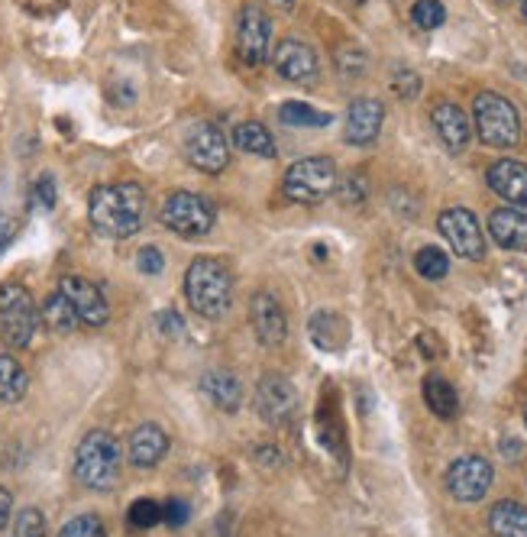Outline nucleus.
Instances as JSON below:
<instances>
[{
	"label": "nucleus",
	"mask_w": 527,
	"mask_h": 537,
	"mask_svg": "<svg viewBox=\"0 0 527 537\" xmlns=\"http://www.w3.org/2000/svg\"><path fill=\"white\" fill-rule=\"evenodd\" d=\"M88 217L101 237L127 240L146 224V191L133 182L94 188L88 201Z\"/></svg>",
	"instance_id": "f257e3e1"
},
{
	"label": "nucleus",
	"mask_w": 527,
	"mask_h": 537,
	"mask_svg": "<svg viewBox=\"0 0 527 537\" xmlns=\"http://www.w3.org/2000/svg\"><path fill=\"white\" fill-rule=\"evenodd\" d=\"M185 295L194 314L220 321L233 305V275L214 256H198L185 272Z\"/></svg>",
	"instance_id": "f03ea898"
},
{
	"label": "nucleus",
	"mask_w": 527,
	"mask_h": 537,
	"mask_svg": "<svg viewBox=\"0 0 527 537\" xmlns=\"http://www.w3.org/2000/svg\"><path fill=\"white\" fill-rule=\"evenodd\" d=\"M75 476L81 486L107 492L120 479V444L107 431H88L75 450Z\"/></svg>",
	"instance_id": "7ed1b4c3"
},
{
	"label": "nucleus",
	"mask_w": 527,
	"mask_h": 537,
	"mask_svg": "<svg viewBox=\"0 0 527 537\" xmlns=\"http://www.w3.org/2000/svg\"><path fill=\"white\" fill-rule=\"evenodd\" d=\"M473 120H476V133L485 146L495 149H508L521 140V117L518 107L508 98L495 91H482L473 101Z\"/></svg>",
	"instance_id": "20e7f679"
},
{
	"label": "nucleus",
	"mask_w": 527,
	"mask_h": 537,
	"mask_svg": "<svg viewBox=\"0 0 527 537\" xmlns=\"http://www.w3.org/2000/svg\"><path fill=\"white\" fill-rule=\"evenodd\" d=\"M337 182H340V175H337V165L334 159H327V156H308V159H298L291 169L285 172V195L291 201H298V204H317V201H324L330 198L337 191Z\"/></svg>",
	"instance_id": "39448f33"
},
{
	"label": "nucleus",
	"mask_w": 527,
	"mask_h": 537,
	"mask_svg": "<svg viewBox=\"0 0 527 537\" xmlns=\"http://www.w3.org/2000/svg\"><path fill=\"white\" fill-rule=\"evenodd\" d=\"M39 327V314L30 292L17 282L0 285V340L7 347H30Z\"/></svg>",
	"instance_id": "423d86ee"
},
{
	"label": "nucleus",
	"mask_w": 527,
	"mask_h": 537,
	"mask_svg": "<svg viewBox=\"0 0 527 537\" xmlns=\"http://www.w3.org/2000/svg\"><path fill=\"white\" fill-rule=\"evenodd\" d=\"M162 224L169 227L178 237H204V233L214 230V204L194 195V191H172L169 198L162 201Z\"/></svg>",
	"instance_id": "0eeeda50"
},
{
	"label": "nucleus",
	"mask_w": 527,
	"mask_h": 537,
	"mask_svg": "<svg viewBox=\"0 0 527 537\" xmlns=\"http://www.w3.org/2000/svg\"><path fill=\"white\" fill-rule=\"evenodd\" d=\"M185 159L204 175H220L230 165V140L217 123H198L185 136Z\"/></svg>",
	"instance_id": "6e6552de"
},
{
	"label": "nucleus",
	"mask_w": 527,
	"mask_h": 537,
	"mask_svg": "<svg viewBox=\"0 0 527 537\" xmlns=\"http://www.w3.org/2000/svg\"><path fill=\"white\" fill-rule=\"evenodd\" d=\"M492 479H495L492 463L485 457H476V453H469V457H460L447 470V492L456 502L473 505L485 499V492L492 489Z\"/></svg>",
	"instance_id": "1a4fd4ad"
},
{
	"label": "nucleus",
	"mask_w": 527,
	"mask_h": 537,
	"mask_svg": "<svg viewBox=\"0 0 527 537\" xmlns=\"http://www.w3.org/2000/svg\"><path fill=\"white\" fill-rule=\"evenodd\" d=\"M437 230L440 237L450 243V250L460 259H482L485 256V240H482V227L473 211L466 208H450L437 217Z\"/></svg>",
	"instance_id": "9d476101"
},
{
	"label": "nucleus",
	"mask_w": 527,
	"mask_h": 537,
	"mask_svg": "<svg viewBox=\"0 0 527 537\" xmlns=\"http://www.w3.org/2000/svg\"><path fill=\"white\" fill-rule=\"evenodd\" d=\"M256 408L266 424L279 428V424L291 421L298 411V392L285 376L279 373H269L259 379V389H256Z\"/></svg>",
	"instance_id": "9b49d317"
},
{
	"label": "nucleus",
	"mask_w": 527,
	"mask_h": 537,
	"mask_svg": "<svg viewBox=\"0 0 527 537\" xmlns=\"http://www.w3.org/2000/svg\"><path fill=\"white\" fill-rule=\"evenodd\" d=\"M272 49V23L259 7H246L237 20V55L243 65H262Z\"/></svg>",
	"instance_id": "f8f14e48"
},
{
	"label": "nucleus",
	"mask_w": 527,
	"mask_h": 537,
	"mask_svg": "<svg viewBox=\"0 0 527 537\" xmlns=\"http://www.w3.org/2000/svg\"><path fill=\"white\" fill-rule=\"evenodd\" d=\"M59 292L72 301V308H75L81 324L104 327L110 321V305H107V298L101 295V288H97L94 282L81 279V275H65Z\"/></svg>",
	"instance_id": "ddd939ff"
},
{
	"label": "nucleus",
	"mask_w": 527,
	"mask_h": 537,
	"mask_svg": "<svg viewBox=\"0 0 527 537\" xmlns=\"http://www.w3.org/2000/svg\"><path fill=\"white\" fill-rule=\"evenodd\" d=\"M249 318H253L256 337L266 343V347H282L288 337V318L279 298L269 292L253 295V301H249Z\"/></svg>",
	"instance_id": "4468645a"
},
{
	"label": "nucleus",
	"mask_w": 527,
	"mask_h": 537,
	"mask_svg": "<svg viewBox=\"0 0 527 537\" xmlns=\"http://www.w3.org/2000/svg\"><path fill=\"white\" fill-rule=\"evenodd\" d=\"M272 65H275V72H279L282 78L298 81V85H304V81H314L317 72H321L317 52L308 43H301V39H282V43L275 46Z\"/></svg>",
	"instance_id": "2eb2a0df"
},
{
	"label": "nucleus",
	"mask_w": 527,
	"mask_h": 537,
	"mask_svg": "<svg viewBox=\"0 0 527 537\" xmlns=\"http://www.w3.org/2000/svg\"><path fill=\"white\" fill-rule=\"evenodd\" d=\"M385 123V107L376 98H356L346 110V143L369 146L379 140Z\"/></svg>",
	"instance_id": "dca6fc26"
},
{
	"label": "nucleus",
	"mask_w": 527,
	"mask_h": 537,
	"mask_svg": "<svg viewBox=\"0 0 527 537\" xmlns=\"http://www.w3.org/2000/svg\"><path fill=\"white\" fill-rule=\"evenodd\" d=\"M431 123L437 130V140L443 143V149H450V153H463L469 140H473V123H469L466 110L460 104L440 101L431 110Z\"/></svg>",
	"instance_id": "f3484780"
},
{
	"label": "nucleus",
	"mask_w": 527,
	"mask_h": 537,
	"mask_svg": "<svg viewBox=\"0 0 527 537\" xmlns=\"http://www.w3.org/2000/svg\"><path fill=\"white\" fill-rule=\"evenodd\" d=\"M485 182L495 191L498 198L515 204V208H524L527 204V165L518 159H498L492 162Z\"/></svg>",
	"instance_id": "a211bd4d"
},
{
	"label": "nucleus",
	"mask_w": 527,
	"mask_h": 537,
	"mask_svg": "<svg viewBox=\"0 0 527 537\" xmlns=\"http://www.w3.org/2000/svg\"><path fill=\"white\" fill-rule=\"evenodd\" d=\"M130 463L136 470H152V466H159L165 460V453H169V434H165L159 424H140L133 434H130Z\"/></svg>",
	"instance_id": "6ab92c4d"
},
{
	"label": "nucleus",
	"mask_w": 527,
	"mask_h": 537,
	"mask_svg": "<svg viewBox=\"0 0 527 537\" xmlns=\"http://www.w3.org/2000/svg\"><path fill=\"white\" fill-rule=\"evenodd\" d=\"M198 389L204 392L207 402L220 411H227V415H233V411L243 405V385L237 376L227 373V369H211V373H204Z\"/></svg>",
	"instance_id": "aec40b11"
},
{
	"label": "nucleus",
	"mask_w": 527,
	"mask_h": 537,
	"mask_svg": "<svg viewBox=\"0 0 527 537\" xmlns=\"http://www.w3.org/2000/svg\"><path fill=\"white\" fill-rule=\"evenodd\" d=\"M489 233L502 250L527 253V214L518 208H498L489 214Z\"/></svg>",
	"instance_id": "412c9836"
},
{
	"label": "nucleus",
	"mask_w": 527,
	"mask_h": 537,
	"mask_svg": "<svg viewBox=\"0 0 527 537\" xmlns=\"http://www.w3.org/2000/svg\"><path fill=\"white\" fill-rule=\"evenodd\" d=\"M311 340L317 343L321 350H330V353H337L346 347V340H350V324L343 321V314L337 311H317L311 324Z\"/></svg>",
	"instance_id": "4be33fe9"
},
{
	"label": "nucleus",
	"mask_w": 527,
	"mask_h": 537,
	"mask_svg": "<svg viewBox=\"0 0 527 537\" xmlns=\"http://www.w3.org/2000/svg\"><path fill=\"white\" fill-rule=\"evenodd\" d=\"M489 528L495 537H527V508L521 502H495L489 512Z\"/></svg>",
	"instance_id": "5701e85b"
},
{
	"label": "nucleus",
	"mask_w": 527,
	"mask_h": 537,
	"mask_svg": "<svg viewBox=\"0 0 527 537\" xmlns=\"http://www.w3.org/2000/svg\"><path fill=\"white\" fill-rule=\"evenodd\" d=\"M424 402L443 421L456 418V411H460V395H456V389L440 373H431L424 379Z\"/></svg>",
	"instance_id": "b1692460"
},
{
	"label": "nucleus",
	"mask_w": 527,
	"mask_h": 537,
	"mask_svg": "<svg viewBox=\"0 0 527 537\" xmlns=\"http://www.w3.org/2000/svg\"><path fill=\"white\" fill-rule=\"evenodd\" d=\"M233 143H237V149H243V153H249V156H262V159H272L275 156L272 133L262 127L259 120L237 123V130H233Z\"/></svg>",
	"instance_id": "393cba45"
},
{
	"label": "nucleus",
	"mask_w": 527,
	"mask_h": 537,
	"mask_svg": "<svg viewBox=\"0 0 527 537\" xmlns=\"http://www.w3.org/2000/svg\"><path fill=\"white\" fill-rule=\"evenodd\" d=\"M26 389H30V379H26V369L13 360V356L0 353V402L17 405L23 402Z\"/></svg>",
	"instance_id": "a878e982"
},
{
	"label": "nucleus",
	"mask_w": 527,
	"mask_h": 537,
	"mask_svg": "<svg viewBox=\"0 0 527 537\" xmlns=\"http://www.w3.org/2000/svg\"><path fill=\"white\" fill-rule=\"evenodd\" d=\"M43 321L49 324V330H55V334H72V330L81 324L78 314H75V308H72V301H68L62 292H52V295L46 298Z\"/></svg>",
	"instance_id": "bb28decb"
},
{
	"label": "nucleus",
	"mask_w": 527,
	"mask_h": 537,
	"mask_svg": "<svg viewBox=\"0 0 527 537\" xmlns=\"http://www.w3.org/2000/svg\"><path fill=\"white\" fill-rule=\"evenodd\" d=\"M279 117H282V123H288V127H327L330 123V114H324V110H317L311 104H301V101H285L279 107Z\"/></svg>",
	"instance_id": "cd10ccee"
},
{
	"label": "nucleus",
	"mask_w": 527,
	"mask_h": 537,
	"mask_svg": "<svg viewBox=\"0 0 527 537\" xmlns=\"http://www.w3.org/2000/svg\"><path fill=\"white\" fill-rule=\"evenodd\" d=\"M414 269H418L424 279L437 282L450 272V259L440 246H424V250H418V256H414Z\"/></svg>",
	"instance_id": "c85d7f7f"
},
{
	"label": "nucleus",
	"mask_w": 527,
	"mask_h": 537,
	"mask_svg": "<svg viewBox=\"0 0 527 537\" xmlns=\"http://www.w3.org/2000/svg\"><path fill=\"white\" fill-rule=\"evenodd\" d=\"M411 20L427 33L440 30V26L447 23V7H443L440 0H418V4L411 7Z\"/></svg>",
	"instance_id": "c756f323"
},
{
	"label": "nucleus",
	"mask_w": 527,
	"mask_h": 537,
	"mask_svg": "<svg viewBox=\"0 0 527 537\" xmlns=\"http://www.w3.org/2000/svg\"><path fill=\"white\" fill-rule=\"evenodd\" d=\"M127 521H130V528H136V531L156 528L159 521H162V505H159L156 499H136V502L130 505Z\"/></svg>",
	"instance_id": "7c9ffc66"
},
{
	"label": "nucleus",
	"mask_w": 527,
	"mask_h": 537,
	"mask_svg": "<svg viewBox=\"0 0 527 537\" xmlns=\"http://www.w3.org/2000/svg\"><path fill=\"white\" fill-rule=\"evenodd\" d=\"M10 537H46V518L39 508H23L13 521Z\"/></svg>",
	"instance_id": "2f4dec72"
},
{
	"label": "nucleus",
	"mask_w": 527,
	"mask_h": 537,
	"mask_svg": "<svg viewBox=\"0 0 527 537\" xmlns=\"http://www.w3.org/2000/svg\"><path fill=\"white\" fill-rule=\"evenodd\" d=\"M392 91L398 94L401 101H411V98H418V94H421V75L414 72V68L398 65L395 72H392Z\"/></svg>",
	"instance_id": "473e14b6"
},
{
	"label": "nucleus",
	"mask_w": 527,
	"mask_h": 537,
	"mask_svg": "<svg viewBox=\"0 0 527 537\" xmlns=\"http://www.w3.org/2000/svg\"><path fill=\"white\" fill-rule=\"evenodd\" d=\"M337 72L343 78H359L366 72V52L356 49V46H343L337 52Z\"/></svg>",
	"instance_id": "72a5a7b5"
},
{
	"label": "nucleus",
	"mask_w": 527,
	"mask_h": 537,
	"mask_svg": "<svg viewBox=\"0 0 527 537\" xmlns=\"http://www.w3.org/2000/svg\"><path fill=\"white\" fill-rule=\"evenodd\" d=\"M59 537H107V534L97 515H78L59 531Z\"/></svg>",
	"instance_id": "f704fd0d"
},
{
	"label": "nucleus",
	"mask_w": 527,
	"mask_h": 537,
	"mask_svg": "<svg viewBox=\"0 0 527 537\" xmlns=\"http://www.w3.org/2000/svg\"><path fill=\"white\" fill-rule=\"evenodd\" d=\"M188 518H191V508H188L185 499H169V502L162 505V521L169 528H182Z\"/></svg>",
	"instance_id": "c9c22d12"
},
{
	"label": "nucleus",
	"mask_w": 527,
	"mask_h": 537,
	"mask_svg": "<svg viewBox=\"0 0 527 537\" xmlns=\"http://www.w3.org/2000/svg\"><path fill=\"white\" fill-rule=\"evenodd\" d=\"M136 266H140L143 275H159L165 269V256L156 250V246H143V250L136 253Z\"/></svg>",
	"instance_id": "e433bc0d"
},
{
	"label": "nucleus",
	"mask_w": 527,
	"mask_h": 537,
	"mask_svg": "<svg viewBox=\"0 0 527 537\" xmlns=\"http://www.w3.org/2000/svg\"><path fill=\"white\" fill-rule=\"evenodd\" d=\"M33 195H36V201L43 204L46 211H52V208H55V201H59V195H55V178H52V175H39V182H36V188H33Z\"/></svg>",
	"instance_id": "4c0bfd02"
},
{
	"label": "nucleus",
	"mask_w": 527,
	"mask_h": 537,
	"mask_svg": "<svg viewBox=\"0 0 527 537\" xmlns=\"http://www.w3.org/2000/svg\"><path fill=\"white\" fill-rule=\"evenodd\" d=\"M340 198H343V204H359L366 198V182L359 175H350L343 182V191H340Z\"/></svg>",
	"instance_id": "58836bf2"
},
{
	"label": "nucleus",
	"mask_w": 527,
	"mask_h": 537,
	"mask_svg": "<svg viewBox=\"0 0 527 537\" xmlns=\"http://www.w3.org/2000/svg\"><path fill=\"white\" fill-rule=\"evenodd\" d=\"M156 327L162 330V337H178L182 334V318L175 311H159L156 314Z\"/></svg>",
	"instance_id": "ea45409f"
},
{
	"label": "nucleus",
	"mask_w": 527,
	"mask_h": 537,
	"mask_svg": "<svg viewBox=\"0 0 527 537\" xmlns=\"http://www.w3.org/2000/svg\"><path fill=\"white\" fill-rule=\"evenodd\" d=\"M13 237H17V220H13L7 211H0V253L13 243Z\"/></svg>",
	"instance_id": "a19ab883"
},
{
	"label": "nucleus",
	"mask_w": 527,
	"mask_h": 537,
	"mask_svg": "<svg viewBox=\"0 0 527 537\" xmlns=\"http://www.w3.org/2000/svg\"><path fill=\"white\" fill-rule=\"evenodd\" d=\"M10 515H13V495L0 486V531L10 525Z\"/></svg>",
	"instance_id": "79ce46f5"
},
{
	"label": "nucleus",
	"mask_w": 527,
	"mask_h": 537,
	"mask_svg": "<svg viewBox=\"0 0 527 537\" xmlns=\"http://www.w3.org/2000/svg\"><path fill=\"white\" fill-rule=\"evenodd\" d=\"M521 453H524V447H521V440H502V457L505 460H521Z\"/></svg>",
	"instance_id": "37998d69"
},
{
	"label": "nucleus",
	"mask_w": 527,
	"mask_h": 537,
	"mask_svg": "<svg viewBox=\"0 0 527 537\" xmlns=\"http://www.w3.org/2000/svg\"><path fill=\"white\" fill-rule=\"evenodd\" d=\"M275 4H279L282 10H295V4H298V0H275Z\"/></svg>",
	"instance_id": "c03bdc74"
},
{
	"label": "nucleus",
	"mask_w": 527,
	"mask_h": 537,
	"mask_svg": "<svg viewBox=\"0 0 527 537\" xmlns=\"http://www.w3.org/2000/svg\"><path fill=\"white\" fill-rule=\"evenodd\" d=\"M521 10H524V17H527V0H521Z\"/></svg>",
	"instance_id": "a18cd8bd"
},
{
	"label": "nucleus",
	"mask_w": 527,
	"mask_h": 537,
	"mask_svg": "<svg viewBox=\"0 0 527 537\" xmlns=\"http://www.w3.org/2000/svg\"><path fill=\"white\" fill-rule=\"evenodd\" d=\"M356 4H369V0H356Z\"/></svg>",
	"instance_id": "49530a36"
},
{
	"label": "nucleus",
	"mask_w": 527,
	"mask_h": 537,
	"mask_svg": "<svg viewBox=\"0 0 527 537\" xmlns=\"http://www.w3.org/2000/svg\"><path fill=\"white\" fill-rule=\"evenodd\" d=\"M524 424H527V408H524Z\"/></svg>",
	"instance_id": "de8ad7c7"
}]
</instances>
